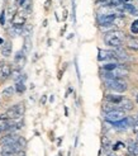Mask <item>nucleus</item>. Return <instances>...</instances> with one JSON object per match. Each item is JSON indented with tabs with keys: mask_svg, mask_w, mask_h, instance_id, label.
Instances as JSON below:
<instances>
[{
	"mask_svg": "<svg viewBox=\"0 0 138 156\" xmlns=\"http://www.w3.org/2000/svg\"><path fill=\"white\" fill-rule=\"evenodd\" d=\"M105 100L108 103H112V104L118 105L120 102L123 100V95H119V94H106L105 95Z\"/></svg>",
	"mask_w": 138,
	"mask_h": 156,
	"instance_id": "nucleus-11",
	"label": "nucleus"
},
{
	"mask_svg": "<svg viewBox=\"0 0 138 156\" xmlns=\"http://www.w3.org/2000/svg\"><path fill=\"white\" fill-rule=\"evenodd\" d=\"M0 103H1V99H0Z\"/></svg>",
	"mask_w": 138,
	"mask_h": 156,
	"instance_id": "nucleus-29",
	"label": "nucleus"
},
{
	"mask_svg": "<svg viewBox=\"0 0 138 156\" xmlns=\"http://www.w3.org/2000/svg\"><path fill=\"white\" fill-rule=\"evenodd\" d=\"M14 93H15V88H14V86H6L5 89H3L1 94L4 95L5 98H10V97L14 95Z\"/></svg>",
	"mask_w": 138,
	"mask_h": 156,
	"instance_id": "nucleus-15",
	"label": "nucleus"
},
{
	"mask_svg": "<svg viewBox=\"0 0 138 156\" xmlns=\"http://www.w3.org/2000/svg\"><path fill=\"white\" fill-rule=\"evenodd\" d=\"M105 85L109 89L117 91V93H123L128 89V84L126 80H123L122 78H115V79H110V80H105Z\"/></svg>",
	"mask_w": 138,
	"mask_h": 156,
	"instance_id": "nucleus-2",
	"label": "nucleus"
},
{
	"mask_svg": "<svg viewBox=\"0 0 138 156\" xmlns=\"http://www.w3.org/2000/svg\"><path fill=\"white\" fill-rule=\"evenodd\" d=\"M102 144H103V148H109V146H110V141H109V138L108 137H103V140H102Z\"/></svg>",
	"mask_w": 138,
	"mask_h": 156,
	"instance_id": "nucleus-22",
	"label": "nucleus"
},
{
	"mask_svg": "<svg viewBox=\"0 0 138 156\" xmlns=\"http://www.w3.org/2000/svg\"><path fill=\"white\" fill-rule=\"evenodd\" d=\"M0 45H1V46H3V45H4V41H3V39H1V38H0Z\"/></svg>",
	"mask_w": 138,
	"mask_h": 156,
	"instance_id": "nucleus-25",
	"label": "nucleus"
},
{
	"mask_svg": "<svg viewBox=\"0 0 138 156\" xmlns=\"http://www.w3.org/2000/svg\"><path fill=\"white\" fill-rule=\"evenodd\" d=\"M115 13H106V14H99L97 15V23H99L102 27H110L113 25L114 21L117 19Z\"/></svg>",
	"mask_w": 138,
	"mask_h": 156,
	"instance_id": "nucleus-3",
	"label": "nucleus"
},
{
	"mask_svg": "<svg viewBox=\"0 0 138 156\" xmlns=\"http://www.w3.org/2000/svg\"><path fill=\"white\" fill-rule=\"evenodd\" d=\"M8 115H6V113H3V114H0V121H8Z\"/></svg>",
	"mask_w": 138,
	"mask_h": 156,
	"instance_id": "nucleus-23",
	"label": "nucleus"
},
{
	"mask_svg": "<svg viewBox=\"0 0 138 156\" xmlns=\"http://www.w3.org/2000/svg\"><path fill=\"white\" fill-rule=\"evenodd\" d=\"M133 108H134L133 102L128 98H123V100L118 104V109H120L123 112H130V111H133Z\"/></svg>",
	"mask_w": 138,
	"mask_h": 156,
	"instance_id": "nucleus-8",
	"label": "nucleus"
},
{
	"mask_svg": "<svg viewBox=\"0 0 138 156\" xmlns=\"http://www.w3.org/2000/svg\"><path fill=\"white\" fill-rule=\"evenodd\" d=\"M130 32H132L133 34H138V19L130 24Z\"/></svg>",
	"mask_w": 138,
	"mask_h": 156,
	"instance_id": "nucleus-20",
	"label": "nucleus"
},
{
	"mask_svg": "<svg viewBox=\"0 0 138 156\" xmlns=\"http://www.w3.org/2000/svg\"><path fill=\"white\" fill-rule=\"evenodd\" d=\"M123 8H124V12H127L128 14H132V15H137L138 16V9L134 5L129 4V3H124Z\"/></svg>",
	"mask_w": 138,
	"mask_h": 156,
	"instance_id": "nucleus-12",
	"label": "nucleus"
},
{
	"mask_svg": "<svg viewBox=\"0 0 138 156\" xmlns=\"http://www.w3.org/2000/svg\"><path fill=\"white\" fill-rule=\"evenodd\" d=\"M124 118H126L124 112L120 111V109H115V111H112L109 113H105V119L110 123H115V122H119Z\"/></svg>",
	"mask_w": 138,
	"mask_h": 156,
	"instance_id": "nucleus-4",
	"label": "nucleus"
},
{
	"mask_svg": "<svg viewBox=\"0 0 138 156\" xmlns=\"http://www.w3.org/2000/svg\"><path fill=\"white\" fill-rule=\"evenodd\" d=\"M19 136L16 133H8L5 136H3L1 138H0V144H1L3 146H9V145H14L16 141H18Z\"/></svg>",
	"mask_w": 138,
	"mask_h": 156,
	"instance_id": "nucleus-5",
	"label": "nucleus"
},
{
	"mask_svg": "<svg viewBox=\"0 0 138 156\" xmlns=\"http://www.w3.org/2000/svg\"><path fill=\"white\" fill-rule=\"evenodd\" d=\"M126 1H128V0H124V3H126Z\"/></svg>",
	"mask_w": 138,
	"mask_h": 156,
	"instance_id": "nucleus-28",
	"label": "nucleus"
},
{
	"mask_svg": "<svg viewBox=\"0 0 138 156\" xmlns=\"http://www.w3.org/2000/svg\"><path fill=\"white\" fill-rule=\"evenodd\" d=\"M124 38H126V36H124L123 32L113 31V32L106 33V34L104 36V42H105L108 46L113 47V48H119V47H122L123 46Z\"/></svg>",
	"mask_w": 138,
	"mask_h": 156,
	"instance_id": "nucleus-1",
	"label": "nucleus"
},
{
	"mask_svg": "<svg viewBox=\"0 0 138 156\" xmlns=\"http://www.w3.org/2000/svg\"><path fill=\"white\" fill-rule=\"evenodd\" d=\"M127 150L128 154L132 156H138V144L133 140H129L127 142Z\"/></svg>",
	"mask_w": 138,
	"mask_h": 156,
	"instance_id": "nucleus-10",
	"label": "nucleus"
},
{
	"mask_svg": "<svg viewBox=\"0 0 138 156\" xmlns=\"http://www.w3.org/2000/svg\"><path fill=\"white\" fill-rule=\"evenodd\" d=\"M12 79L15 81H19V79H21V71L19 70H14L12 71Z\"/></svg>",
	"mask_w": 138,
	"mask_h": 156,
	"instance_id": "nucleus-21",
	"label": "nucleus"
},
{
	"mask_svg": "<svg viewBox=\"0 0 138 156\" xmlns=\"http://www.w3.org/2000/svg\"><path fill=\"white\" fill-rule=\"evenodd\" d=\"M16 128V124L13 121L8 119V121H1L0 122V135L1 133H8V132L13 131Z\"/></svg>",
	"mask_w": 138,
	"mask_h": 156,
	"instance_id": "nucleus-6",
	"label": "nucleus"
},
{
	"mask_svg": "<svg viewBox=\"0 0 138 156\" xmlns=\"http://www.w3.org/2000/svg\"><path fill=\"white\" fill-rule=\"evenodd\" d=\"M118 64H115V62H108V64L103 65V70L104 71H114L118 69Z\"/></svg>",
	"mask_w": 138,
	"mask_h": 156,
	"instance_id": "nucleus-16",
	"label": "nucleus"
},
{
	"mask_svg": "<svg viewBox=\"0 0 138 156\" xmlns=\"http://www.w3.org/2000/svg\"><path fill=\"white\" fill-rule=\"evenodd\" d=\"M136 102L138 103V95H137V98H136Z\"/></svg>",
	"mask_w": 138,
	"mask_h": 156,
	"instance_id": "nucleus-26",
	"label": "nucleus"
},
{
	"mask_svg": "<svg viewBox=\"0 0 138 156\" xmlns=\"http://www.w3.org/2000/svg\"><path fill=\"white\" fill-rule=\"evenodd\" d=\"M15 91L19 93V94L24 93V91H25V85H24V82L21 81V80L16 81V84H15Z\"/></svg>",
	"mask_w": 138,
	"mask_h": 156,
	"instance_id": "nucleus-17",
	"label": "nucleus"
},
{
	"mask_svg": "<svg viewBox=\"0 0 138 156\" xmlns=\"http://www.w3.org/2000/svg\"><path fill=\"white\" fill-rule=\"evenodd\" d=\"M136 119H137V121H138V114H137V115H136Z\"/></svg>",
	"mask_w": 138,
	"mask_h": 156,
	"instance_id": "nucleus-27",
	"label": "nucleus"
},
{
	"mask_svg": "<svg viewBox=\"0 0 138 156\" xmlns=\"http://www.w3.org/2000/svg\"><path fill=\"white\" fill-rule=\"evenodd\" d=\"M127 47L129 49H132V51H138V41L136 38H127Z\"/></svg>",
	"mask_w": 138,
	"mask_h": 156,
	"instance_id": "nucleus-14",
	"label": "nucleus"
},
{
	"mask_svg": "<svg viewBox=\"0 0 138 156\" xmlns=\"http://www.w3.org/2000/svg\"><path fill=\"white\" fill-rule=\"evenodd\" d=\"M99 61H109V60H117V56L114 51H105V49H99Z\"/></svg>",
	"mask_w": 138,
	"mask_h": 156,
	"instance_id": "nucleus-7",
	"label": "nucleus"
},
{
	"mask_svg": "<svg viewBox=\"0 0 138 156\" xmlns=\"http://www.w3.org/2000/svg\"><path fill=\"white\" fill-rule=\"evenodd\" d=\"M16 144H18V146L21 147L22 151H24V148H25V146H27V140H25L24 137L19 136V138H18V141H16Z\"/></svg>",
	"mask_w": 138,
	"mask_h": 156,
	"instance_id": "nucleus-18",
	"label": "nucleus"
},
{
	"mask_svg": "<svg viewBox=\"0 0 138 156\" xmlns=\"http://www.w3.org/2000/svg\"><path fill=\"white\" fill-rule=\"evenodd\" d=\"M12 76V69L9 65H3L1 67H0V79H1V81L6 80V79H9Z\"/></svg>",
	"mask_w": 138,
	"mask_h": 156,
	"instance_id": "nucleus-9",
	"label": "nucleus"
},
{
	"mask_svg": "<svg viewBox=\"0 0 138 156\" xmlns=\"http://www.w3.org/2000/svg\"><path fill=\"white\" fill-rule=\"evenodd\" d=\"M41 103H42V104H45V103H46V97H42V99H41Z\"/></svg>",
	"mask_w": 138,
	"mask_h": 156,
	"instance_id": "nucleus-24",
	"label": "nucleus"
},
{
	"mask_svg": "<svg viewBox=\"0 0 138 156\" xmlns=\"http://www.w3.org/2000/svg\"><path fill=\"white\" fill-rule=\"evenodd\" d=\"M123 4H124V0H110L109 1V6H114V8L122 6Z\"/></svg>",
	"mask_w": 138,
	"mask_h": 156,
	"instance_id": "nucleus-19",
	"label": "nucleus"
},
{
	"mask_svg": "<svg viewBox=\"0 0 138 156\" xmlns=\"http://www.w3.org/2000/svg\"><path fill=\"white\" fill-rule=\"evenodd\" d=\"M1 55L5 56V57H8V56L12 55V43L9 41L4 42V45L1 46Z\"/></svg>",
	"mask_w": 138,
	"mask_h": 156,
	"instance_id": "nucleus-13",
	"label": "nucleus"
}]
</instances>
